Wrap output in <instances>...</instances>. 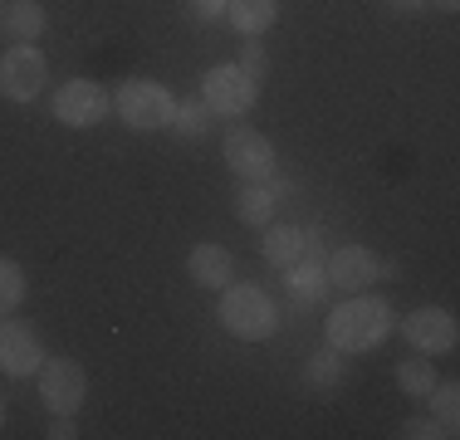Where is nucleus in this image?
<instances>
[{"label":"nucleus","instance_id":"nucleus-7","mask_svg":"<svg viewBox=\"0 0 460 440\" xmlns=\"http://www.w3.org/2000/svg\"><path fill=\"white\" fill-rule=\"evenodd\" d=\"M89 396V377L74 357H45L40 367V401L49 406L54 416H74Z\"/></svg>","mask_w":460,"mask_h":440},{"label":"nucleus","instance_id":"nucleus-30","mask_svg":"<svg viewBox=\"0 0 460 440\" xmlns=\"http://www.w3.org/2000/svg\"><path fill=\"white\" fill-rule=\"evenodd\" d=\"M0 20H5V10H0Z\"/></svg>","mask_w":460,"mask_h":440},{"label":"nucleus","instance_id":"nucleus-11","mask_svg":"<svg viewBox=\"0 0 460 440\" xmlns=\"http://www.w3.org/2000/svg\"><path fill=\"white\" fill-rule=\"evenodd\" d=\"M323 274H328V289H343V294H367L372 284L382 279V260L372 255L367 245H343V250H333V255H328Z\"/></svg>","mask_w":460,"mask_h":440},{"label":"nucleus","instance_id":"nucleus-8","mask_svg":"<svg viewBox=\"0 0 460 440\" xmlns=\"http://www.w3.org/2000/svg\"><path fill=\"white\" fill-rule=\"evenodd\" d=\"M45 367V343L25 318H0V372L5 377H35Z\"/></svg>","mask_w":460,"mask_h":440},{"label":"nucleus","instance_id":"nucleus-25","mask_svg":"<svg viewBox=\"0 0 460 440\" xmlns=\"http://www.w3.org/2000/svg\"><path fill=\"white\" fill-rule=\"evenodd\" d=\"M226 5H230V0H191V10H196L201 20H221Z\"/></svg>","mask_w":460,"mask_h":440},{"label":"nucleus","instance_id":"nucleus-3","mask_svg":"<svg viewBox=\"0 0 460 440\" xmlns=\"http://www.w3.org/2000/svg\"><path fill=\"white\" fill-rule=\"evenodd\" d=\"M118 118H123L133 132H157L172 123V108H177V98L167 93L162 84L152 79H128L123 88H118Z\"/></svg>","mask_w":460,"mask_h":440},{"label":"nucleus","instance_id":"nucleus-29","mask_svg":"<svg viewBox=\"0 0 460 440\" xmlns=\"http://www.w3.org/2000/svg\"><path fill=\"white\" fill-rule=\"evenodd\" d=\"M0 426H5V396H0Z\"/></svg>","mask_w":460,"mask_h":440},{"label":"nucleus","instance_id":"nucleus-9","mask_svg":"<svg viewBox=\"0 0 460 440\" xmlns=\"http://www.w3.org/2000/svg\"><path fill=\"white\" fill-rule=\"evenodd\" d=\"M108 108H113V93L89 84V79H74L54 93V118L64 128H98L108 118Z\"/></svg>","mask_w":460,"mask_h":440},{"label":"nucleus","instance_id":"nucleus-28","mask_svg":"<svg viewBox=\"0 0 460 440\" xmlns=\"http://www.w3.org/2000/svg\"><path fill=\"white\" fill-rule=\"evenodd\" d=\"M392 5H397V10H421L426 0H392Z\"/></svg>","mask_w":460,"mask_h":440},{"label":"nucleus","instance_id":"nucleus-17","mask_svg":"<svg viewBox=\"0 0 460 440\" xmlns=\"http://www.w3.org/2000/svg\"><path fill=\"white\" fill-rule=\"evenodd\" d=\"M0 25H5L20 44H25V40H40V35H45V5H40V0H10Z\"/></svg>","mask_w":460,"mask_h":440},{"label":"nucleus","instance_id":"nucleus-15","mask_svg":"<svg viewBox=\"0 0 460 440\" xmlns=\"http://www.w3.org/2000/svg\"><path fill=\"white\" fill-rule=\"evenodd\" d=\"M304 230L299 225H265V260L279 264V269H289L294 260H304Z\"/></svg>","mask_w":460,"mask_h":440},{"label":"nucleus","instance_id":"nucleus-13","mask_svg":"<svg viewBox=\"0 0 460 440\" xmlns=\"http://www.w3.org/2000/svg\"><path fill=\"white\" fill-rule=\"evenodd\" d=\"M275 201H279V186L275 181H245L235 191V220H240V225L265 230L270 220H275Z\"/></svg>","mask_w":460,"mask_h":440},{"label":"nucleus","instance_id":"nucleus-6","mask_svg":"<svg viewBox=\"0 0 460 440\" xmlns=\"http://www.w3.org/2000/svg\"><path fill=\"white\" fill-rule=\"evenodd\" d=\"M226 167L240 181H275V142L260 128H230L226 132Z\"/></svg>","mask_w":460,"mask_h":440},{"label":"nucleus","instance_id":"nucleus-4","mask_svg":"<svg viewBox=\"0 0 460 440\" xmlns=\"http://www.w3.org/2000/svg\"><path fill=\"white\" fill-rule=\"evenodd\" d=\"M49 84V64L35 44H10L0 54V98L10 103H35Z\"/></svg>","mask_w":460,"mask_h":440},{"label":"nucleus","instance_id":"nucleus-10","mask_svg":"<svg viewBox=\"0 0 460 440\" xmlns=\"http://www.w3.org/2000/svg\"><path fill=\"white\" fill-rule=\"evenodd\" d=\"M402 333H407V343L416 352H426V357H446V352H456L460 343V323L456 313H446V308H416L407 313V323H402Z\"/></svg>","mask_w":460,"mask_h":440},{"label":"nucleus","instance_id":"nucleus-1","mask_svg":"<svg viewBox=\"0 0 460 440\" xmlns=\"http://www.w3.org/2000/svg\"><path fill=\"white\" fill-rule=\"evenodd\" d=\"M323 333H328V348L333 352H372L387 343V333H392V308L382 299H372V294H348L328 313Z\"/></svg>","mask_w":460,"mask_h":440},{"label":"nucleus","instance_id":"nucleus-24","mask_svg":"<svg viewBox=\"0 0 460 440\" xmlns=\"http://www.w3.org/2000/svg\"><path fill=\"white\" fill-rule=\"evenodd\" d=\"M240 69H245L250 79H260V74L270 69V54H265V44H260V40L245 44V54H240Z\"/></svg>","mask_w":460,"mask_h":440},{"label":"nucleus","instance_id":"nucleus-12","mask_svg":"<svg viewBox=\"0 0 460 440\" xmlns=\"http://www.w3.org/2000/svg\"><path fill=\"white\" fill-rule=\"evenodd\" d=\"M186 274H191L201 289H226V284L235 279V255H230L226 245H196L191 255H186Z\"/></svg>","mask_w":460,"mask_h":440},{"label":"nucleus","instance_id":"nucleus-20","mask_svg":"<svg viewBox=\"0 0 460 440\" xmlns=\"http://www.w3.org/2000/svg\"><path fill=\"white\" fill-rule=\"evenodd\" d=\"M426 401H431L436 421H441L446 431L456 436V426H460V387H456V382H436V387H431V396H426Z\"/></svg>","mask_w":460,"mask_h":440},{"label":"nucleus","instance_id":"nucleus-19","mask_svg":"<svg viewBox=\"0 0 460 440\" xmlns=\"http://www.w3.org/2000/svg\"><path fill=\"white\" fill-rule=\"evenodd\" d=\"M436 367H431V357H407V362H397V387L411 396V401H426L436 387Z\"/></svg>","mask_w":460,"mask_h":440},{"label":"nucleus","instance_id":"nucleus-5","mask_svg":"<svg viewBox=\"0 0 460 440\" xmlns=\"http://www.w3.org/2000/svg\"><path fill=\"white\" fill-rule=\"evenodd\" d=\"M201 98L211 113H226V118H240L255 108L260 98V79H250L240 64H216V69H206L201 79Z\"/></svg>","mask_w":460,"mask_h":440},{"label":"nucleus","instance_id":"nucleus-14","mask_svg":"<svg viewBox=\"0 0 460 440\" xmlns=\"http://www.w3.org/2000/svg\"><path fill=\"white\" fill-rule=\"evenodd\" d=\"M226 20L240 30V35L255 40V35H265V30L279 20V0H230V5H226Z\"/></svg>","mask_w":460,"mask_h":440},{"label":"nucleus","instance_id":"nucleus-21","mask_svg":"<svg viewBox=\"0 0 460 440\" xmlns=\"http://www.w3.org/2000/svg\"><path fill=\"white\" fill-rule=\"evenodd\" d=\"M25 304V269L0 255V313H15Z\"/></svg>","mask_w":460,"mask_h":440},{"label":"nucleus","instance_id":"nucleus-26","mask_svg":"<svg viewBox=\"0 0 460 440\" xmlns=\"http://www.w3.org/2000/svg\"><path fill=\"white\" fill-rule=\"evenodd\" d=\"M49 436L54 440H69V436H79V426L69 421V416H54V426H49Z\"/></svg>","mask_w":460,"mask_h":440},{"label":"nucleus","instance_id":"nucleus-2","mask_svg":"<svg viewBox=\"0 0 460 440\" xmlns=\"http://www.w3.org/2000/svg\"><path fill=\"white\" fill-rule=\"evenodd\" d=\"M221 328L230 338H240V343H265L270 333L279 328V308L270 299L260 284H235L230 279L221 289Z\"/></svg>","mask_w":460,"mask_h":440},{"label":"nucleus","instance_id":"nucleus-18","mask_svg":"<svg viewBox=\"0 0 460 440\" xmlns=\"http://www.w3.org/2000/svg\"><path fill=\"white\" fill-rule=\"evenodd\" d=\"M167 128L177 132V137H186V142L206 137V132H211V108H206V98H181V103L172 108Z\"/></svg>","mask_w":460,"mask_h":440},{"label":"nucleus","instance_id":"nucleus-27","mask_svg":"<svg viewBox=\"0 0 460 440\" xmlns=\"http://www.w3.org/2000/svg\"><path fill=\"white\" fill-rule=\"evenodd\" d=\"M426 5H436V10H446V15H456V10H460V0H426Z\"/></svg>","mask_w":460,"mask_h":440},{"label":"nucleus","instance_id":"nucleus-22","mask_svg":"<svg viewBox=\"0 0 460 440\" xmlns=\"http://www.w3.org/2000/svg\"><path fill=\"white\" fill-rule=\"evenodd\" d=\"M338 377H343V367H338V352H319V357L304 367V382H309L314 392H333Z\"/></svg>","mask_w":460,"mask_h":440},{"label":"nucleus","instance_id":"nucleus-23","mask_svg":"<svg viewBox=\"0 0 460 440\" xmlns=\"http://www.w3.org/2000/svg\"><path fill=\"white\" fill-rule=\"evenodd\" d=\"M397 436H407V440H446L451 431H446L436 416H411V421H402V431Z\"/></svg>","mask_w":460,"mask_h":440},{"label":"nucleus","instance_id":"nucleus-16","mask_svg":"<svg viewBox=\"0 0 460 440\" xmlns=\"http://www.w3.org/2000/svg\"><path fill=\"white\" fill-rule=\"evenodd\" d=\"M289 294H294L299 304H319L323 294H328V274H323V264L314 260V255L289 264Z\"/></svg>","mask_w":460,"mask_h":440}]
</instances>
